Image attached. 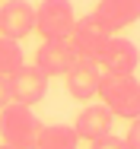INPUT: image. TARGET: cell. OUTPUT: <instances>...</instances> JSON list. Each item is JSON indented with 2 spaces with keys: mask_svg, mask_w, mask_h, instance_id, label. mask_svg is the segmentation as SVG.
Instances as JSON below:
<instances>
[{
  "mask_svg": "<svg viewBox=\"0 0 140 149\" xmlns=\"http://www.w3.org/2000/svg\"><path fill=\"white\" fill-rule=\"evenodd\" d=\"M96 19L115 35V32L127 29L140 19V0H99Z\"/></svg>",
  "mask_w": 140,
  "mask_h": 149,
  "instance_id": "30bf717a",
  "label": "cell"
},
{
  "mask_svg": "<svg viewBox=\"0 0 140 149\" xmlns=\"http://www.w3.org/2000/svg\"><path fill=\"white\" fill-rule=\"evenodd\" d=\"M13 102V92H10V76H0V108H6Z\"/></svg>",
  "mask_w": 140,
  "mask_h": 149,
  "instance_id": "2e32d148",
  "label": "cell"
},
{
  "mask_svg": "<svg viewBox=\"0 0 140 149\" xmlns=\"http://www.w3.org/2000/svg\"><path fill=\"white\" fill-rule=\"evenodd\" d=\"M10 92H13V102L19 105H38L45 95H48V76L32 63V67H19L13 76H10Z\"/></svg>",
  "mask_w": 140,
  "mask_h": 149,
  "instance_id": "ba28073f",
  "label": "cell"
},
{
  "mask_svg": "<svg viewBox=\"0 0 140 149\" xmlns=\"http://www.w3.org/2000/svg\"><path fill=\"white\" fill-rule=\"evenodd\" d=\"M99 98L102 105L121 120L140 118V83L134 76H115V73H102L99 79Z\"/></svg>",
  "mask_w": 140,
  "mask_h": 149,
  "instance_id": "7a4b0ae2",
  "label": "cell"
},
{
  "mask_svg": "<svg viewBox=\"0 0 140 149\" xmlns=\"http://www.w3.org/2000/svg\"><path fill=\"white\" fill-rule=\"evenodd\" d=\"M0 149H13V146H6V143H0Z\"/></svg>",
  "mask_w": 140,
  "mask_h": 149,
  "instance_id": "e0dca14e",
  "label": "cell"
},
{
  "mask_svg": "<svg viewBox=\"0 0 140 149\" xmlns=\"http://www.w3.org/2000/svg\"><path fill=\"white\" fill-rule=\"evenodd\" d=\"M131 127H127V133H124V143H127V149H140V118L127 120Z\"/></svg>",
  "mask_w": 140,
  "mask_h": 149,
  "instance_id": "9a60e30c",
  "label": "cell"
},
{
  "mask_svg": "<svg viewBox=\"0 0 140 149\" xmlns=\"http://www.w3.org/2000/svg\"><path fill=\"white\" fill-rule=\"evenodd\" d=\"M108 38H112V32L96 19V13H89V16H83V19L73 22V29H70V35H67V45L73 48L77 57L99 60V54H102V48H105Z\"/></svg>",
  "mask_w": 140,
  "mask_h": 149,
  "instance_id": "277c9868",
  "label": "cell"
},
{
  "mask_svg": "<svg viewBox=\"0 0 140 149\" xmlns=\"http://www.w3.org/2000/svg\"><path fill=\"white\" fill-rule=\"evenodd\" d=\"M77 22L70 0H42L35 6V32L42 41H67V35Z\"/></svg>",
  "mask_w": 140,
  "mask_h": 149,
  "instance_id": "3957f363",
  "label": "cell"
},
{
  "mask_svg": "<svg viewBox=\"0 0 140 149\" xmlns=\"http://www.w3.org/2000/svg\"><path fill=\"white\" fill-rule=\"evenodd\" d=\"M140 63V51L131 38H121V35H112L99 54V67L102 73H115V76H134Z\"/></svg>",
  "mask_w": 140,
  "mask_h": 149,
  "instance_id": "5b68a950",
  "label": "cell"
},
{
  "mask_svg": "<svg viewBox=\"0 0 140 149\" xmlns=\"http://www.w3.org/2000/svg\"><path fill=\"white\" fill-rule=\"evenodd\" d=\"M70 127H73V133H77L80 140L96 143V140L108 136V133L115 130V114L105 108V105H86Z\"/></svg>",
  "mask_w": 140,
  "mask_h": 149,
  "instance_id": "9c48e42d",
  "label": "cell"
},
{
  "mask_svg": "<svg viewBox=\"0 0 140 149\" xmlns=\"http://www.w3.org/2000/svg\"><path fill=\"white\" fill-rule=\"evenodd\" d=\"M45 124H38V118L32 114L29 105L10 102L6 108H0V143L13 149H35L38 133Z\"/></svg>",
  "mask_w": 140,
  "mask_h": 149,
  "instance_id": "6da1fadb",
  "label": "cell"
},
{
  "mask_svg": "<svg viewBox=\"0 0 140 149\" xmlns=\"http://www.w3.org/2000/svg\"><path fill=\"white\" fill-rule=\"evenodd\" d=\"M32 32H35V6L26 0H6L0 6V35L23 41Z\"/></svg>",
  "mask_w": 140,
  "mask_h": 149,
  "instance_id": "52a82bcc",
  "label": "cell"
},
{
  "mask_svg": "<svg viewBox=\"0 0 140 149\" xmlns=\"http://www.w3.org/2000/svg\"><path fill=\"white\" fill-rule=\"evenodd\" d=\"M23 63H26V57H23L19 41H13V38H3V35H0V76H13Z\"/></svg>",
  "mask_w": 140,
  "mask_h": 149,
  "instance_id": "4fadbf2b",
  "label": "cell"
},
{
  "mask_svg": "<svg viewBox=\"0 0 140 149\" xmlns=\"http://www.w3.org/2000/svg\"><path fill=\"white\" fill-rule=\"evenodd\" d=\"M77 143H80V136L73 133V127L48 124V127H42L35 149H77Z\"/></svg>",
  "mask_w": 140,
  "mask_h": 149,
  "instance_id": "7c38bea8",
  "label": "cell"
},
{
  "mask_svg": "<svg viewBox=\"0 0 140 149\" xmlns=\"http://www.w3.org/2000/svg\"><path fill=\"white\" fill-rule=\"evenodd\" d=\"M89 149H127V143H124V136H115V133H108V136H102V140L89 143Z\"/></svg>",
  "mask_w": 140,
  "mask_h": 149,
  "instance_id": "5bb4252c",
  "label": "cell"
},
{
  "mask_svg": "<svg viewBox=\"0 0 140 149\" xmlns=\"http://www.w3.org/2000/svg\"><path fill=\"white\" fill-rule=\"evenodd\" d=\"M77 60L73 48L67 41H42L38 51H35V67L51 79V76H64L70 70V63Z\"/></svg>",
  "mask_w": 140,
  "mask_h": 149,
  "instance_id": "8fae6325",
  "label": "cell"
},
{
  "mask_svg": "<svg viewBox=\"0 0 140 149\" xmlns=\"http://www.w3.org/2000/svg\"><path fill=\"white\" fill-rule=\"evenodd\" d=\"M99 79H102V67H99V60H92V57H77L70 63V70L64 73L67 92L77 102H92L99 95Z\"/></svg>",
  "mask_w": 140,
  "mask_h": 149,
  "instance_id": "8992f818",
  "label": "cell"
}]
</instances>
